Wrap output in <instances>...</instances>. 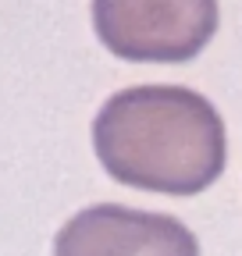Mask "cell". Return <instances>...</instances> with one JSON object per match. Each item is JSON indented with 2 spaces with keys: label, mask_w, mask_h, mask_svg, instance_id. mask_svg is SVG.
<instances>
[{
  "label": "cell",
  "mask_w": 242,
  "mask_h": 256,
  "mask_svg": "<svg viewBox=\"0 0 242 256\" xmlns=\"http://www.w3.org/2000/svg\"><path fill=\"white\" fill-rule=\"evenodd\" d=\"M218 0H93L100 43L132 64L192 60L218 32Z\"/></svg>",
  "instance_id": "7a4b0ae2"
},
{
  "label": "cell",
  "mask_w": 242,
  "mask_h": 256,
  "mask_svg": "<svg viewBox=\"0 0 242 256\" xmlns=\"http://www.w3.org/2000/svg\"><path fill=\"white\" fill-rule=\"evenodd\" d=\"M54 256H200L186 220L121 203L86 206L54 235Z\"/></svg>",
  "instance_id": "3957f363"
},
{
  "label": "cell",
  "mask_w": 242,
  "mask_h": 256,
  "mask_svg": "<svg viewBox=\"0 0 242 256\" xmlns=\"http://www.w3.org/2000/svg\"><path fill=\"white\" fill-rule=\"evenodd\" d=\"M93 150L114 182L164 196L210 188L228 160L218 107L203 92L168 82L107 96L93 118Z\"/></svg>",
  "instance_id": "6da1fadb"
}]
</instances>
